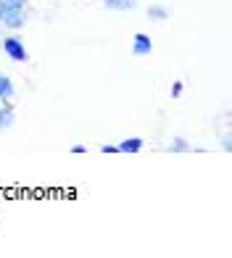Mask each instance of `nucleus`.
I'll use <instances>...</instances> for the list:
<instances>
[{
	"instance_id": "1",
	"label": "nucleus",
	"mask_w": 232,
	"mask_h": 258,
	"mask_svg": "<svg viewBox=\"0 0 232 258\" xmlns=\"http://www.w3.org/2000/svg\"><path fill=\"white\" fill-rule=\"evenodd\" d=\"M29 21V3L27 0H0V27L11 32L24 29Z\"/></svg>"
},
{
	"instance_id": "2",
	"label": "nucleus",
	"mask_w": 232,
	"mask_h": 258,
	"mask_svg": "<svg viewBox=\"0 0 232 258\" xmlns=\"http://www.w3.org/2000/svg\"><path fill=\"white\" fill-rule=\"evenodd\" d=\"M0 45H3V53L8 61L14 63H27L29 61V50L24 48V40L19 37V34H8V37L0 40Z\"/></svg>"
},
{
	"instance_id": "3",
	"label": "nucleus",
	"mask_w": 232,
	"mask_h": 258,
	"mask_svg": "<svg viewBox=\"0 0 232 258\" xmlns=\"http://www.w3.org/2000/svg\"><path fill=\"white\" fill-rule=\"evenodd\" d=\"M153 53V42H150V37L145 32H137V34H132V55L135 58H145V55H150Z\"/></svg>"
},
{
	"instance_id": "4",
	"label": "nucleus",
	"mask_w": 232,
	"mask_h": 258,
	"mask_svg": "<svg viewBox=\"0 0 232 258\" xmlns=\"http://www.w3.org/2000/svg\"><path fill=\"white\" fill-rule=\"evenodd\" d=\"M16 121V111H14V105L6 103V100H0V132H6V129H11Z\"/></svg>"
},
{
	"instance_id": "5",
	"label": "nucleus",
	"mask_w": 232,
	"mask_h": 258,
	"mask_svg": "<svg viewBox=\"0 0 232 258\" xmlns=\"http://www.w3.org/2000/svg\"><path fill=\"white\" fill-rule=\"evenodd\" d=\"M143 137H127V140H122L119 145H116V153H140L143 150Z\"/></svg>"
},
{
	"instance_id": "6",
	"label": "nucleus",
	"mask_w": 232,
	"mask_h": 258,
	"mask_svg": "<svg viewBox=\"0 0 232 258\" xmlns=\"http://www.w3.org/2000/svg\"><path fill=\"white\" fill-rule=\"evenodd\" d=\"M14 95H16V85L11 82V77H8V74L0 72V100L11 103V100H14Z\"/></svg>"
},
{
	"instance_id": "7",
	"label": "nucleus",
	"mask_w": 232,
	"mask_h": 258,
	"mask_svg": "<svg viewBox=\"0 0 232 258\" xmlns=\"http://www.w3.org/2000/svg\"><path fill=\"white\" fill-rule=\"evenodd\" d=\"M103 6L108 11H116V14H127V11L137 8V0H103Z\"/></svg>"
},
{
	"instance_id": "8",
	"label": "nucleus",
	"mask_w": 232,
	"mask_h": 258,
	"mask_svg": "<svg viewBox=\"0 0 232 258\" xmlns=\"http://www.w3.org/2000/svg\"><path fill=\"white\" fill-rule=\"evenodd\" d=\"M148 16L153 21H166L169 19V8L166 6H150L148 8Z\"/></svg>"
},
{
	"instance_id": "9",
	"label": "nucleus",
	"mask_w": 232,
	"mask_h": 258,
	"mask_svg": "<svg viewBox=\"0 0 232 258\" xmlns=\"http://www.w3.org/2000/svg\"><path fill=\"white\" fill-rule=\"evenodd\" d=\"M166 150H171V153H188V150H190V143H188L185 137H174Z\"/></svg>"
},
{
	"instance_id": "10",
	"label": "nucleus",
	"mask_w": 232,
	"mask_h": 258,
	"mask_svg": "<svg viewBox=\"0 0 232 258\" xmlns=\"http://www.w3.org/2000/svg\"><path fill=\"white\" fill-rule=\"evenodd\" d=\"M182 90H185L182 82H174V85H171V98H180V95H182Z\"/></svg>"
},
{
	"instance_id": "11",
	"label": "nucleus",
	"mask_w": 232,
	"mask_h": 258,
	"mask_svg": "<svg viewBox=\"0 0 232 258\" xmlns=\"http://www.w3.org/2000/svg\"><path fill=\"white\" fill-rule=\"evenodd\" d=\"M72 153H87V148H85V145H74Z\"/></svg>"
},
{
	"instance_id": "12",
	"label": "nucleus",
	"mask_w": 232,
	"mask_h": 258,
	"mask_svg": "<svg viewBox=\"0 0 232 258\" xmlns=\"http://www.w3.org/2000/svg\"><path fill=\"white\" fill-rule=\"evenodd\" d=\"M100 150H103V153H116V145H103Z\"/></svg>"
},
{
	"instance_id": "13",
	"label": "nucleus",
	"mask_w": 232,
	"mask_h": 258,
	"mask_svg": "<svg viewBox=\"0 0 232 258\" xmlns=\"http://www.w3.org/2000/svg\"><path fill=\"white\" fill-rule=\"evenodd\" d=\"M0 40H3V27H0Z\"/></svg>"
}]
</instances>
